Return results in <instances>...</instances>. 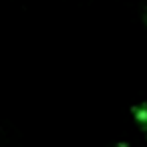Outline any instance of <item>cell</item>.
I'll return each mask as SVG.
<instances>
[{
  "mask_svg": "<svg viewBox=\"0 0 147 147\" xmlns=\"http://www.w3.org/2000/svg\"><path fill=\"white\" fill-rule=\"evenodd\" d=\"M117 147H129L127 141H117Z\"/></svg>",
  "mask_w": 147,
  "mask_h": 147,
  "instance_id": "obj_2",
  "label": "cell"
},
{
  "mask_svg": "<svg viewBox=\"0 0 147 147\" xmlns=\"http://www.w3.org/2000/svg\"><path fill=\"white\" fill-rule=\"evenodd\" d=\"M143 20H145V24H147V8H145V14H143Z\"/></svg>",
  "mask_w": 147,
  "mask_h": 147,
  "instance_id": "obj_3",
  "label": "cell"
},
{
  "mask_svg": "<svg viewBox=\"0 0 147 147\" xmlns=\"http://www.w3.org/2000/svg\"><path fill=\"white\" fill-rule=\"evenodd\" d=\"M131 115H133V119L143 127V131H147V101L133 105V107H131Z\"/></svg>",
  "mask_w": 147,
  "mask_h": 147,
  "instance_id": "obj_1",
  "label": "cell"
}]
</instances>
